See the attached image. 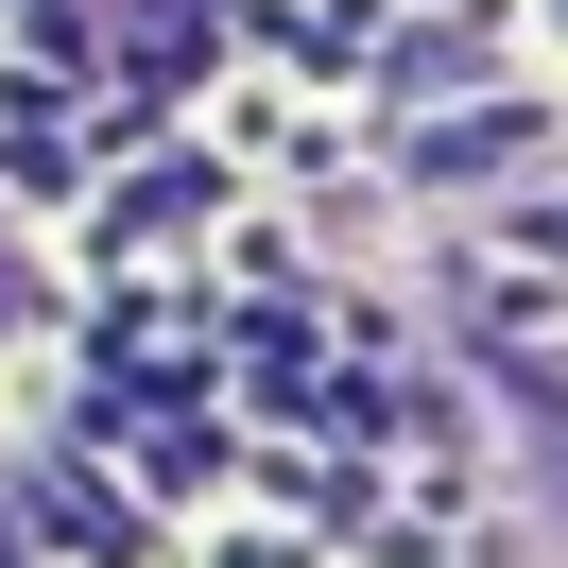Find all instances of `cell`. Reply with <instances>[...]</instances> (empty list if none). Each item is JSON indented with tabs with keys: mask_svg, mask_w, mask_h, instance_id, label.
<instances>
[]
</instances>
